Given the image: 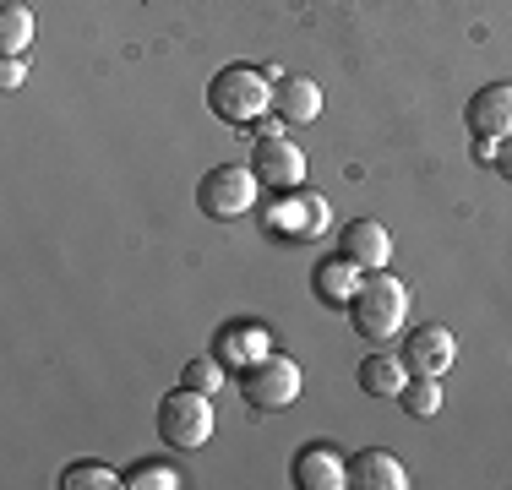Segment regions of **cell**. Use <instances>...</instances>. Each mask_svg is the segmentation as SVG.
I'll use <instances>...</instances> for the list:
<instances>
[{"mask_svg":"<svg viewBox=\"0 0 512 490\" xmlns=\"http://www.w3.org/2000/svg\"><path fill=\"white\" fill-rule=\"evenodd\" d=\"M115 485H126V474L109 469V463H71L60 474V490H115Z\"/></svg>","mask_w":512,"mask_h":490,"instance_id":"obj_19","label":"cell"},{"mask_svg":"<svg viewBox=\"0 0 512 490\" xmlns=\"http://www.w3.org/2000/svg\"><path fill=\"white\" fill-rule=\"evenodd\" d=\"M349 485H355V490H404L409 474H404V463H398L393 452L360 447L355 458H349Z\"/></svg>","mask_w":512,"mask_h":490,"instance_id":"obj_14","label":"cell"},{"mask_svg":"<svg viewBox=\"0 0 512 490\" xmlns=\"http://www.w3.org/2000/svg\"><path fill=\"white\" fill-rule=\"evenodd\" d=\"M273 115L284 126H311L322 115V88L311 77H278L273 82Z\"/></svg>","mask_w":512,"mask_h":490,"instance_id":"obj_13","label":"cell"},{"mask_svg":"<svg viewBox=\"0 0 512 490\" xmlns=\"http://www.w3.org/2000/svg\"><path fill=\"white\" fill-rule=\"evenodd\" d=\"M409 365H404V354H365L360 360V392H371V398H398V392L409 387Z\"/></svg>","mask_w":512,"mask_h":490,"instance_id":"obj_16","label":"cell"},{"mask_svg":"<svg viewBox=\"0 0 512 490\" xmlns=\"http://www.w3.org/2000/svg\"><path fill=\"white\" fill-rule=\"evenodd\" d=\"M398 403H404L409 420H431V414H442V376H414V382L398 392Z\"/></svg>","mask_w":512,"mask_h":490,"instance_id":"obj_18","label":"cell"},{"mask_svg":"<svg viewBox=\"0 0 512 490\" xmlns=\"http://www.w3.org/2000/svg\"><path fill=\"white\" fill-rule=\"evenodd\" d=\"M126 485L131 490H180V469L175 463H158V458H142L126 469Z\"/></svg>","mask_w":512,"mask_h":490,"instance_id":"obj_20","label":"cell"},{"mask_svg":"<svg viewBox=\"0 0 512 490\" xmlns=\"http://www.w3.org/2000/svg\"><path fill=\"white\" fill-rule=\"evenodd\" d=\"M207 109H213L224 126H256V120L273 109V77L256 66H224L207 82Z\"/></svg>","mask_w":512,"mask_h":490,"instance_id":"obj_2","label":"cell"},{"mask_svg":"<svg viewBox=\"0 0 512 490\" xmlns=\"http://www.w3.org/2000/svg\"><path fill=\"white\" fill-rule=\"evenodd\" d=\"M360 278H365V273H360L355 262H349L344 251H338V256H322V262L311 267V294H316L322 305H333V311H338V305L349 311V300H355Z\"/></svg>","mask_w":512,"mask_h":490,"instance_id":"obj_12","label":"cell"},{"mask_svg":"<svg viewBox=\"0 0 512 490\" xmlns=\"http://www.w3.org/2000/svg\"><path fill=\"white\" fill-rule=\"evenodd\" d=\"M496 175H502V180H512V137H502V147H496Z\"/></svg>","mask_w":512,"mask_h":490,"instance_id":"obj_23","label":"cell"},{"mask_svg":"<svg viewBox=\"0 0 512 490\" xmlns=\"http://www.w3.org/2000/svg\"><path fill=\"white\" fill-rule=\"evenodd\" d=\"M273 354V338H267V327L262 322H229V327H218V360L224 365H256V360H267Z\"/></svg>","mask_w":512,"mask_h":490,"instance_id":"obj_15","label":"cell"},{"mask_svg":"<svg viewBox=\"0 0 512 490\" xmlns=\"http://www.w3.org/2000/svg\"><path fill=\"white\" fill-rule=\"evenodd\" d=\"M262 224L273 240H316L333 229V207L316 191H278V202L262 213Z\"/></svg>","mask_w":512,"mask_h":490,"instance_id":"obj_5","label":"cell"},{"mask_svg":"<svg viewBox=\"0 0 512 490\" xmlns=\"http://www.w3.org/2000/svg\"><path fill=\"white\" fill-rule=\"evenodd\" d=\"M22 82H28V66H22V55H6V66H0V88L17 93Z\"/></svg>","mask_w":512,"mask_h":490,"instance_id":"obj_22","label":"cell"},{"mask_svg":"<svg viewBox=\"0 0 512 490\" xmlns=\"http://www.w3.org/2000/svg\"><path fill=\"white\" fill-rule=\"evenodd\" d=\"M496 147H502V142H491V137H474V158H480V164H496Z\"/></svg>","mask_w":512,"mask_h":490,"instance_id":"obj_24","label":"cell"},{"mask_svg":"<svg viewBox=\"0 0 512 490\" xmlns=\"http://www.w3.org/2000/svg\"><path fill=\"white\" fill-rule=\"evenodd\" d=\"M338 251L360 267V273H382L393 262V235H387L376 218H355V224L338 229Z\"/></svg>","mask_w":512,"mask_h":490,"instance_id":"obj_11","label":"cell"},{"mask_svg":"<svg viewBox=\"0 0 512 490\" xmlns=\"http://www.w3.org/2000/svg\"><path fill=\"white\" fill-rule=\"evenodd\" d=\"M158 436H164L169 447H180V452L207 447V436H213V398L197 392V387L169 392V398L158 403Z\"/></svg>","mask_w":512,"mask_h":490,"instance_id":"obj_3","label":"cell"},{"mask_svg":"<svg viewBox=\"0 0 512 490\" xmlns=\"http://www.w3.org/2000/svg\"><path fill=\"white\" fill-rule=\"evenodd\" d=\"M256 191H262V180L251 164H218L197 186V207L207 218H240L256 207Z\"/></svg>","mask_w":512,"mask_h":490,"instance_id":"obj_6","label":"cell"},{"mask_svg":"<svg viewBox=\"0 0 512 490\" xmlns=\"http://www.w3.org/2000/svg\"><path fill=\"white\" fill-rule=\"evenodd\" d=\"M404 316H409V289H404V278H393L382 267V273H365L360 278V289H355V300H349V322H355V333L365 343H376L382 349L387 338L404 327Z\"/></svg>","mask_w":512,"mask_h":490,"instance_id":"obj_1","label":"cell"},{"mask_svg":"<svg viewBox=\"0 0 512 490\" xmlns=\"http://www.w3.org/2000/svg\"><path fill=\"white\" fill-rule=\"evenodd\" d=\"M251 169H256V180L273 186V191H300V180H306V153L289 137H262L251 153Z\"/></svg>","mask_w":512,"mask_h":490,"instance_id":"obj_8","label":"cell"},{"mask_svg":"<svg viewBox=\"0 0 512 490\" xmlns=\"http://www.w3.org/2000/svg\"><path fill=\"white\" fill-rule=\"evenodd\" d=\"M453 360H458V338L447 333V327H436V322L414 327V333L404 338V365L414 376H447Z\"/></svg>","mask_w":512,"mask_h":490,"instance_id":"obj_9","label":"cell"},{"mask_svg":"<svg viewBox=\"0 0 512 490\" xmlns=\"http://www.w3.org/2000/svg\"><path fill=\"white\" fill-rule=\"evenodd\" d=\"M180 387H197V392H207L213 398L218 387H224V360H186V371H180Z\"/></svg>","mask_w":512,"mask_h":490,"instance_id":"obj_21","label":"cell"},{"mask_svg":"<svg viewBox=\"0 0 512 490\" xmlns=\"http://www.w3.org/2000/svg\"><path fill=\"white\" fill-rule=\"evenodd\" d=\"M33 44V11L22 0H6L0 6V55H28Z\"/></svg>","mask_w":512,"mask_h":490,"instance_id":"obj_17","label":"cell"},{"mask_svg":"<svg viewBox=\"0 0 512 490\" xmlns=\"http://www.w3.org/2000/svg\"><path fill=\"white\" fill-rule=\"evenodd\" d=\"M463 126H469V137H491V142L512 137V82H491V88L474 93L469 109H463Z\"/></svg>","mask_w":512,"mask_h":490,"instance_id":"obj_10","label":"cell"},{"mask_svg":"<svg viewBox=\"0 0 512 490\" xmlns=\"http://www.w3.org/2000/svg\"><path fill=\"white\" fill-rule=\"evenodd\" d=\"M300 387H306V376H300V365L289 360V354H267V360H256L240 371V398L262 414L289 409V403L300 398Z\"/></svg>","mask_w":512,"mask_h":490,"instance_id":"obj_4","label":"cell"},{"mask_svg":"<svg viewBox=\"0 0 512 490\" xmlns=\"http://www.w3.org/2000/svg\"><path fill=\"white\" fill-rule=\"evenodd\" d=\"M289 480L300 490H344L349 485V458L338 447H327V441H306V447L295 452V463H289Z\"/></svg>","mask_w":512,"mask_h":490,"instance_id":"obj_7","label":"cell"}]
</instances>
